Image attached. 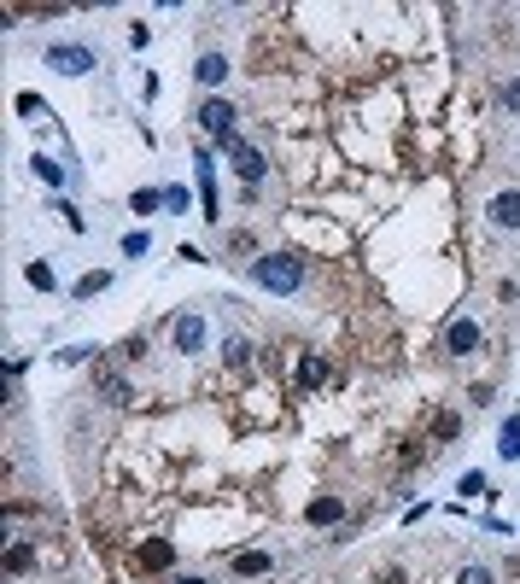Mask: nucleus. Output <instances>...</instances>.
I'll use <instances>...</instances> for the list:
<instances>
[{
    "label": "nucleus",
    "mask_w": 520,
    "mask_h": 584,
    "mask_svg": "<svg viewBox=\"0 0 520 584\" xmlns=\"http://www.w3.org/2000/svg\"><path fill=\"white\" fill-rule=\"evenodd\" d=\"M217 146H223V153L228 158H234V170H240V176H246V181H252V187H257V181H264V153H257V146H246V140H240V135H228V140H217Z\"/></svg>",
    "instance_id": "nucleus-6"
},
{
    "label": "nucleus",
    "mask_w": 520,
    "mask_h": 584,
    "mask_svg": "<svg viewBox=\"0 0 520 584\" xmlns=\"http://www.w3.org/2000/svg\"><path fill=\"white\" fill-rule=\"evenodd\" d=\"M497 99H503L508 112L520 117V76H503V83H497Z\"/></svg>",
    "instance_id": "nucleus-15"
},
{
    "label": "nucleus",
    "mask_w": 520,
    "mask_h": 584,
    "mask_svg": "<svg viewBox=\"0 0 520 584\" xmlns=\"http://www.w3.org/2000/svg\"><path fill=\"white\" fill-rule=\"evenodd\" d=\"M246 351H252L246 339H228V345H223V357H228V362H246Z\"/></svg>",
    "instance_id": "nucleus-26"
},
{
    "label": "nucleus",
    "mask_w": 520,
    "mask_h": 584,
    "mask_svg": "<svg viewBox=\"0 0 520 584\" xmlns=\"http://www.w3.org/2000/svg\"><path fill=\"white\" fill-rule=\"evenodd\" d=\"M164 205V193H153V187H141V193H135V210H158Z\"/></svg>",
    "instance_id": "nucleus-22"
},
{
    "label": "nucleus",
    "mask_w": 520,
    "mask_h": 584,
    "mask_svg": "<svg viewBox=\"0 0 520 584\" xmlns=\"http://www.w3.org/2000/svg\"><path fill=\"white\" fill-rule=\"evenodd\" d=\"M42 65L59 70V76H88V70L99 65V53H94V47H83V42H53L42 53Z\"/></svg>",
    "instance_id": "nucleus-2"
},
{
    "label": "nucleus",
    "mask_w": 520,
    "mask_h": 584,
    "mask_svg": "<svg viewBox=\"0 0 520 584\" xmlns=\"http://www.w3.org/2000/svg\"><path fill=\"white\" fill-rule=\"evenodd\" d=\"M445 351L450 357H468V351H479V321L474 316H456L445 328Z\"/></svg>",
    "instance_id": "nucleus-8"
},
{
    "label": "nucleus",
    "mask_w": 520,
    "mask_h": 584,
    "mask_svg": "<svg viewBox=\"0 0 520 584\" xmlns=\"http://www.w3.org/2000/svg\"><path fill=\"white\" fill-rule=\"evenodd\" d=\"M29 567H35V549H29V543H12V549H6V572H12V579H24Z\"/></svg>",
    "instance_id": "nucleus-14"
},
{
    "label": "nucleus",
    "mask_w": 520,
    "mask_h": 584,
    "mask_svg": "<svg viewBox=\"0 0 520 584\" xmlns=\"http://www.w3.org/2000/svg\"><path fill=\"white\" fill-rule=\"evenodd\" d=\"M252 280H257L264 292L293 298V292H304L310 269H304V257H298V251H257V257H252Z\"/></svg>",
    "instance_id": "nucleus-1"
},
{
    "label": "nucleus",
    "mask_w": 520,
    "mask_h": 584,
    "mask_svg": "<svg viewBox=\"0 0 520 584\" xmlns=\"http://www.w3.org/2000/svg\"><path fill=\"white\" fill-rule=\"evenodd\" d=\"M35 176H42L47 187H65V170H59L53 158H35Z\"/></svg>",
    "instance_id": "nucleus-17"
},
{
    "label": "nucleus",
    "mask_w": 520,
    "mask_h": 584,
    "mask_svg": "<svg viewBox=\"0 0 520 584\" xmlns=\"http://www.w3.org/2000/svg\"><path fill=\"white\" fill-rule=\"evenodd\" d=\"M146 357V339H123V362H141Z\"/></svg>",
    "instance_id": "nucleus-25"
},
{
    "label": "nucleus",
    "mask_w": 520,
    "mask_h": 584,
    "mask_svg": "<svg viewBox=\"0 0 520 584\" xmlns=\"http://www.w3.org/2000/svg\"><path fill=\"white\" fill-rule=\"evenodd\" d=\"M322 380H327V362L322 357H304V362H298V386H304V391H316Z\"/></svg>",
    "instance_id": "nucleus-13"
},
{
    "label": "nucleus",
    "mask_w": 520,
    "mask_h": 584,
    "mask_svg": "<svg viewBox=\"0 0 520 584\" xmlns=\"http://www.w3.org/2000/svg\"><path fill=\"white\" fill-rule=\"evenodd\" d=\"M380 584H404V572H398V567H386V572H380Z\"/></svg>",
    "instance_id": "nucleus-27"
},
{
    "label": "nucleus",
    "mask_w": 520,
    "mask_h": 584,
    "mask_svg": "<svg viewBox=\"0 0 520 584\" xmlns=\"http://www.w3.org/2000/svg\"><path fill=\"white\" fill-rule=\"evenodd\" d=\"M228 572H234V579H269V572H275V556H269V549H240V556L228 561Z\"/></svg>",
    "instance_id": "nucleus-9"
},
{
    "label": "nucleus",
    "mask_w": 520,
    "mask_h": 584,
    "mask_svg": "<svg viewBox=\"0 0 520 584\" xmlns=\"http://www.w3.org/2000/svg\"><path fill=\"white\" fill-rule=\"evenodd\" d=\"M169 345L187 351V357H199V351H205V316H199V310H182V316H169Z\"/></svg>",
    "instance_id": "nucleus-3"
},
{
    "label": "nucleus",
    "mask_w": 520,
    "mask_h": 584,
    "mask_svg": "<svg viewBox=\"0 0 520 584\" xmlns=\"http://www.w3.org/2000/svg\"><path fill=\"white\" fill-rule=\"evenodd\" d=\"M94 398H99V404H112V409H123L129 398H135V386L117 375L112 362H94Z\"/></svg>",
    "instance_id": "nucleus-5"
},
{
    "label": "nucleus",
    "mask_w": 520,
    "mask_h": 584,
    "mask_svg": "<svg viewBox=\"0 0 520 584\" xmlns=\"http://www.w3.org/2000/svg\"><path fill=\"white\" fill-rule=\"evenodd\" d=\"M24 275H29V287H35V292H47V287H53V269H47V264H29Z\"/></svg>",
    "instance_id": "nucleus-19"
},
{
    "label": "nucleus",
    "mask_w": 520,
    "mask_h": 584,
    "mask_svg": "<svg viewBox=\"0 0 520 584\" xmlns=\"http://www.w3.org/2000/svg\"><path fill=\"white\" fill-rule=\"evenodd\" d=\"M146 246H153V240H146V234H129V240H123V257H141Z\"/></svg>",
    "instance_id": "nucleus-23"
},
{
    "label": "nucleus",
    "mask_w": 520,
    "mask_h": 584,
    "mask_svg": "<svg viewBox=\"0 0 520 584\" xmlns=\"http://www.w3.org/2000/svg\"><path fill=\"white\" fill-rule=\"evenodd\" d=\"M176 584H211V579H199V572H182V579H176Z\"/></svg>",
    "instance_id": "nucleus-28"
},
{
    "label": "nucleus",
    "mask_w": 520,
    "mask_h": 584,
    "mask_svg": "<svg viewBox=\"0 0 520 584\" xmlns=\"http://www.w3.org/2000/svg\"><path fill=\"white\" fill-rule=\"evenodd\" d=\"M135 561H141V567H146V572H164V567H169V561H176V549H169V543H164V538H153V543H141V556H135Z\"/></svg>",
    "instance_id": "nucleus-10"
},
{
    "label": "nucleus",
    "mask_w": 520,
    "mask_h": 584,
    "mask_svg": "<svg viewBox=\"0 0 520 584\" xmlns=\"http://www.w3.org/2000/svg\"><path fill=\"white\" fill-rule=\"evenodd\" d=\"M304 515H310V526H334V520H345V502H339V497H316Z\"/></svg>",
    "instance_id": "nucleus-11"
},
{
    "label": "nucleus",
    "mask_w": 520,
    "mask_h": 584,
    "mask_svg": "<svg viewBox=\"0 0 520 584\" xmlns=\"http://www.w3.org/2000/svg\"><path fill=\"white\" fill-rule=\"evenodd\" d=\"M456 584H497V579H492V567H462Z\"/></svg>",
    "instance_id": "nucleus-20"
},
{
    "label": "nucleus",
    "mask_w": 520,
    "mask_h": 584,
    "mask_svg": "<svg viewBox=\"0 0 520 584\" xmlns=\"http://www.w3.org/2000/svg\"><path fill=\"white\" fill-rule=\"evenodd\" d=\"M456 432H462V421H456V415H438V421H433V438H438V445H450Z\"/></svg>",
    "instance_id": "nucleus-18"
},
{
    "label": "nucleus",
    "mask_w": 520,
    "mask_h": 584,
    "mask_svg": "<svg viewBox=\"0 0 520 584\" xmlns=\"http://www.w3.org/2000/svg\"><path fill=\"white\" fill-rule=\"evenodd\" d=\"M164 205L169 210H187V187H164Z\"/></svg>",
    "instance_id": "nucleus-24"
},
{
    "label": "nucleus",
    "mask_w": 520,
    "mask_h": 584,
    "mask_svg": "<svg viewBox=\"0 0 520 584\" xmlns=\"http://www.w3.org/2000/svg\"><path fill=\"white\" fill-rule=\"evenodd\" d=\"M485 217H492V228H503V234H520V187H497V193L485 199Z\"/></svg>",
    "instance_id": "nucleus-4"
},
{
    "label": "nucleus",
    "mask_w": 520,
    "mask_h": 584,
    "mask_svg": "<svg viewBox=\"0 0 520 584\" xmlns=\"http://www.w3.org/2000/svg\"><path fill=\"white\" fill-rule=\"evenodd\" d=\"M193 76H199V83H205V88H217V83H223V76H228V59H223V53H199Z\"/></svg>",
    "instance_id": "nucleus-12"
},
{
    "label": "nucleus",
    "mask_w": 520,
    "mask_h": 584,
    "mask_svg": "<svg viewBox=\"0 0 520 584\" xmlns=\"http://www.w3.org/2000/svg\"><path fill=\"white\" fill-rule=\"evenodd\" d=\"M503 456H520V415L503 427Z\"/></svg>",
    "instance_id": "nucleus-21"
},
{
    "label": "nucleus",
    "mask_w": 520,
    "mask_h": 584,
    "mask_svg": "<svg viewBox=\"0 0 520 584\" xmlns=\"http://www.w3.org/2000/svg\"><path fill=\"white\" fill-rule=\"evenodd\" d=\"M199 129L211 140H228L234 135V106H228V99H205V106H199Z\"/></svg>",
    "instance_id": "nucleus-7"
},
{
    "label": "nucleus",
    "mask_w": 520,
    "mask_h": 584,
    "mask_svg": "<svg viewBox=\"0 0 520 584\" xmlns=\"http://www.w3.org/2000/svg\"><path fill=\"white\" fill-rule=\"evenodd\" d=\"M106 287H112L106 269H99V275H83V280H76V298H94V292H106Z\"/></svg>",
    "instance_id": "nucleus-16"
}]
</instances>
